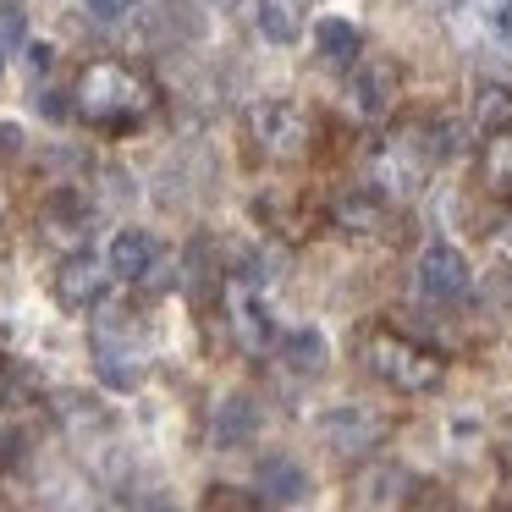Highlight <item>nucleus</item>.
<instances>
[{
	"mask_svg": "<svg viewBox=\"0 0 512 512\" xmlns=\"http://www.w3.org/2000/svg\"><path fill=\"white\" fill-rule=\"evenodd\" d=\"M72 111L89 127H105V133H133L160 111V94L127 61H89L72 83Z\"/></svg>",
	"mask_w": 512,
	"mask_h": 512,
	"instance_id": "obj_1",
	"label": "nucleus"
},
{
	"mask_svg": "<svg viewBox=\"0 0 512 512\" xmlns=\"http://www.w3.org/2000/svg\"><path fill=\"white\" fill-rule=\"evenodd\" d=\"M364 364H369V375H375L380 386L402 391V397H430V391H441V380H446L441 353H430L424 342L397 336V331H369L364 336Z\"/></svg>",
	"mask_w": 512,
	"mask_h": 512,
	"instance_id": "obj_2",
	"label": "nucleus"
},
{
	"mask_svg": "<svg viewBox=\"0 0 512 512\" xmlns=\"http://www.w3.org/2000/svg\"><path fill=\"white\" fill-rule=\"evenodd\" d=\"M248 138L265 149V160H303L314 144V122L292 100H254L248 105Z\"/></svg>",
	"mask_w": 512,
	"mask_h": 512,
	"instance_id": "obj_3",
	"label": "nucleus"
},
{
	"mask_svg": "<svg viewBox=\"0 0 512 512\" xmlns=\"http://www.w3.org/2000/svg\"><path fill=\"white\" fill-rule=\"evenodd\" d=\"M226 320H232V336L248 347V353H270V347L281 342L276 320H270V309H265V292H259V281H248V276L226 281Z\"/></svg>",
	"mask_w": 512,
	"mask_h": 512,
	"instance_id": "obj_4",
	"label": "nucleus"
},
{
	"mask_svg": "<svg viewBox=\"0 0 512 512\" xmlns=\"http://www.w3.org/2000/svg\"><path fill=\"white\" fill-rule=\"evenodd\" d=\"M419 292L430 303H468L474 292V270H468L457 243H430L419 254Z\"/></svg>",
	"mask_w": 512,
	"mask_h": 512,
	"instance_id": "obj_5",
	"label": "nucleus"
},
{
	"mask_svg": "<svg viewBox=\"0 0 512 512\" xmlns=\"http://www.w3.org/2000/svg\"><path fill=\"white\" fill-rule=\"evenodd\" d=\"M111 281H116V276H111V259L78 248V254H67V259L56 265V298L67 303V309H100Z\"/></svg>",
	"mask_w": 512,
	"mask_h": 512,
	"instance_id": "obj_6",
	"label": "nucleus"
},
{
	"mask_svg": "<svg viewBox=\"0 0 512 512\" xmlns=\"http://www.w3.org/2000/svg\"><path fill=\"white\" fill-rule=\"evenodd\" d=\"M105 259H111V276L133 281V287L166 276V248H160L144 226H122V232L111 237V248H105Z\"/></svg>",
	"mask_w": 512,
	"mask_h": 512,
	"instance_id": "obj_7",
	"label": "nucleus"
},
{
	"mask_svg": "<svg viewBox=\"0 0 512 512\" xmlns=\"http://www.w3.org/2000/svg\"><path fill=\"white\" fill-rule=\"evenodd\" d=\"M320 435L336 446V452L364 457V452H375V446H380L386 419H380V413H369V408H358V402H347V408H331V413L320 419Z\"/></svg>",
	"mask_w": 512,
	"mask_h": 512,
	"instance_id": "obj_8",
	"label": "nucleus"
},
{
	"mask_svg": "<svg viewBox=\"0 0 512 512\" xmlns=\"http://www.w3.org/2000/svg\"><path fill=\"white\" fill-rule=\"evenodd\" d=\"M331 221L342 226V232H353V237H380L386 232V204H380V193H342V199L331 204Z\"/></svg>",
	"mask_w": 512,
	"mask_h": 512,
	"instance_id": "obj_9",
	"label": "nucleus"
},
{
	"mask_svg": "<svg viewBox=\"0 0 512 512\" xmlns=\"http://www.w3.org/2000/svg\"><path fill=\"white\" fill-rule=\"evenodd\" d=\"M314 50H320V61H331V67H358L364 34H358L347 17H320V23H314Z\"/></svg>",
	"mask_w": 512,
	"mask_h": 512,
	"instance_id": "obj_10",
	"label": "nucleus"
},
{
	"mask_svg": "<svg viewBox=\"0 0 512 512\" xmlns=\"http://www.w3.org/2000/svg\"><path fill=\"white\" fill-rule=\"evenodd\" d=\"M474 127L485 138L512 133V83H496V78L479 83V89H474Z\"/></svg>",
	"mask_w": 512,
	"mask_h": 512,
	"instance_id": "obj_11",
	"label": "nucleus"
},
{
	"mask_svg": "<svg viewBox=\"0 0 512 512\" xmlns=\"http://www.w3.org/2000/svg\"><path fill=\"white\" fill-rule=\"evenodd\" d=\"M276 353H281V364L298 369V375H320L325 358H331V353H325V336H320V331H309V325H298V331L281 336Z\"/></svg>",
	"mask_w": 512,
	"mask_h": 512,
	"instance_id": "obj_12",
	"label": "nucleus"
},
{
	"mask_svg": "<svg viewBox=\"0 0 512 512\" xmlns=\"http://www.w3.org/2000/svg\"><path fill=\"white\" fill-rule=\"evenodd\" d=\"M463 17L496 50H507V56H512V0H463Z\"/></svg>",
	"mask_w": 512,
	"mask_h": 512,
	"instance_id": "obj_13",
	"label": "nucleus"
},
{
	"mask_svg": "<svg viewBox=\"0 0 512 512\" xmlns=\"http://www.w3.org/2000/svg\"><path fill=\"white\" fill-rule=\"evenodd\" d=\"M259 485H265L270 501H303L309 496V474H303L292 457H265V463H259Z\"/></svg>",
	"mask_w": 512,
	"mask_h": 512,
	"instance_id": "obj_14",
	"label": "nucleus"
},
{
	"mask_svg": "<svg viewBox=\"0 0 512 512\" xmlns=\"http://www.w3.org/2000/svg\"><path fill=\"white\" fill-rule=\"evenodd\" d=\"M259 430V408L248 397H226L215 408V446H243Z\"/></svg>",
	"mask_w": 512,
	"mask_h": 512,
	"instance_id": "obj_15",
	"label": "nucleus"
},
{
	"mask_svg": "<svg viewBox=\"0 0 512 512\" xmlns=\"http://www.w3.org/2000/svg\"><path fill=\"white\" fill-rule=\"evenodd\" d=\"M254 23L270 45H292V39H298V6H292V0H259Z\"/></svg>",
	"mask_w": 512,
	"mask_h": 512,
	"instance_id": "obj_16",
	"label": "nucleus"
},
{
	"mask_svg": "<svg viewBox=\"0 0 512 512\" xmlns=\"http://www.w3.org/2000/svg\"><path fill=\"white\" fill-rule=\"evenodd\" d=\"M485 188L501 193V199H512V133L490 138V149H485Z\"/></svg>",
	"mask_w": 512,
	"mask_h": 512,
	"instance_id": "obj_17",
	"label": "nucleus"
},
{
	"mask_svg": "<svg viewBox=\"0 0 512 512\" xmlns=\"http://www.w3.org/2000/svg\"><path fill=\"white\" fill-rule=\"evenodd\" d=\"M204 512H270V501L237 485H210L204 490Z\"/></svg>",
	"mask_w": 512,
	"mask_h": 512,
	"instance_id": "obj_18",
	"label": "nucleus"
},
{
	"mask_svg": "<svg viewBox=\"0 0 512 512\" xmlns=\"http://www.w3.org/2000/svg\"><path fill=\"white\" fill-rule=\"evenodd\" d=\"M386 78H391V67H369V72H358V111H369L375 116L380 105H386Z\"/></svg>",
	"mask_w": 512,
	"mask_h": 512,
	"instance_id": "obj_19",
	"label": "nucleus"
},
{
	"mask_svg": "<svg viewBox=\"0 0 512 512\" xmlns=\"http://www.w3.org/2000/svg\"><path fill=\"white\" fill-rule=\"evenodd\" d=\"M0 39H6V50H23L28 45V23H23V6H17V0L0 6Z\"/></svg>",
	"mask_w": 512,
	"mask_h": 512,
	"instance_id": "obj_20",
	"label": "nucleus"
},
{
	"mask_svg": "<svg viewBox=\"0 0 512 512\" xmlns=\"http://www.w3.org/2000/svg\"><path fill=\"white\" fill-rule=\"evenodd\" d=\"M89 6V17H100V23H122V17H133L138 0H83Z\"/></svg>",
	"mask_w": 512,
	"mask_h": 512,
	"instance_id": "obj_21",
	"label": "nucleus"
},
{
	"mask_svg": "<svg viewBox=\"0 0 512 512\" xmlns=\"http://www.w3.org/2000/svg\"><path fill=\"white\" fill-rule=\"evenodd\" d=\"M501 254H507V259H512V221H507V226H501Z\"/></svg>",
	"mask_w": 512,
	"mask_h": 512,
	"instance_id": "obj_22",
	"label": "nucleus"
},
{
	"mask_svg": "<svg viewBox=\"0 0 512 512\" xmlns=\"http://www.w3.org/2000/svg\"><path fill=\"white\" fill-rule=\"evenodd\" d=\"M204 6H237V0H204Z\"/></svg>",
	"mask_w": 512,
	"mask_h": 512,
	"instance_id": "obj_23",
	"label": "nucleus"
},
{
	"mask_svg": "<svg viewBox=\"0 0 512 512\" xmlns=\"http://www.w3.org/2000/svg\"><path fill=\"white\" fill-rule=\"evenodd\" d=\"M0 67H6V39H0Z\"/></svg>",
	"mask_w": 512,
	"mask_h": 512,
	"instance_id": "obj_24",
	"label": "nucleus"
}]
</instances>
